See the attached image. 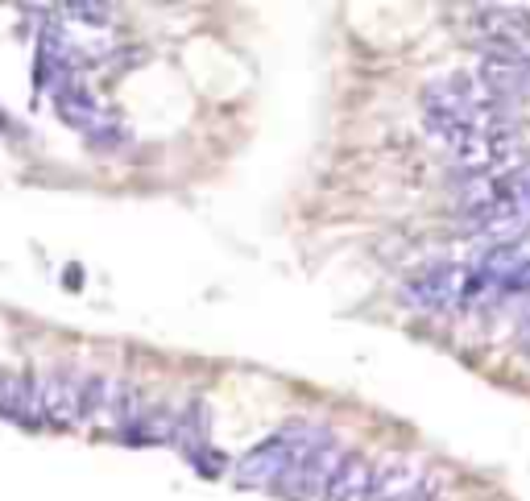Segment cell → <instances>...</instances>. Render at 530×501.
Here are the masks:
<instances>
[{
  "instance_id": "1",
  "label": "cell",
  "mask_w": 530,
  "mask_h": 501,
  "mask_svg": "<svg viewBox=\"0 0 530 501\" xmlns=\"http://www.w3.org/2000/svg\"><path fill=\"white\" fill-rule=\"evenodd\" d=\"M468 286H472V269L443 261V266H431L427 274L414 278L406 286V295L422 311H460V307H468Z\"/></svg>"
},
{
  "instance_id": "2",
  "label": "cell",
  "mask_w": 530,
  "mask_h": 501,
  "mask_svg": "<svg viewBox=\"0 0 530 501\" xmlns=\"http://www.w3.org/2000/svg\"><path fill=\"white\" fill-rule=\"evenodd\" d=\"M336 464H340V448H336V440H327V443H319V448H311L307 456H298V460L282 472V481H278L274 489H282V497H290V501H319L327 481H332Z\"/></svg>"
},
{
  "instance_id": "3",
  "label": "cell",
  "mask_w": 530,
  "mask_h": 501,
  "mask_svg": "<svg viewBox=\"0 0 530 501\" xmlns=\"http://www.w3.org/2000/svg\"><path fill=\"white\" fill-rule=\"evenodd\" d=\"M472 30L481 33V42L493 50V54H526V46H530V9H514V5L477 9Z\"/></svg>"
},
{
  "instance_id": "4",
  "label": "cell",
  "mask_w": 530,
  "mask_h": 501,
  "mask_svg": "<svg viewBox=\"0 0 530 501\" xmlns=\"http://www.w3.org/2000/svg\"><path fill=\"white\" fill-rule=\"evenodd\" d=\"M79 373L75 364H54V369H42L38 385H42V423L54 427H71L79 423Z\"/></svg>"
},
{
  "instance_id": "5",
  "label": "cell",
  "mask_w": 530,
  "mask_h": 501,
  "mask_svg": "<svg viewBox=\"0 0 530 501\" xmlns=\"http://www.w3.org/2000/svg\"><path fill=\"white\" fill-rule=\"evenodd\" d=\"M286 468H290V440H286V431H278V435H270V440H261L257 448H249V452L236 460V481L253 485V489H265V485L282 481Z\"/></svg>"
},
{
  "instance_id": "6",
  "label": "cell",
  "mask_w": 530,
  "mask_h": 501,
  "mask_svg": "<svg viewBox=\"0 0 530 501\" xmlns=\"http://www.w3.org/2000/svg\"><path fill=\"white\" fill-rule=\"evenodd\" d=\"M481 91L493 99H526L530 96V50L526 54H489L481 62Z\"/></svg>"
},
{
  "instance_id": "7",
  "label": "cell",
  "mask_w": 530,
  "mask_h": 501,
  "mask_svg": "<svg viewBox=\"0 0 530 501\" xmlns=\"http://www.w3.org/2000/svg\"><path fill=\"white\" fill-rule=\"evenodd\" d=\"M0 414L9 423H42L38 373H0Z\"/></svg>"
},
{
  "instance_id": "8",
  "label": "cell",
  "mask_w": 530,
  "mask_h": 501,
  "mask_svg": "<svg viewBox=\"0 0 530 501\" xmlns=\"http://www.w3.org/2000/svg\"><path fill=\"white\" fill-rule=\"evenodd\" d=\"M369 489H374V464L364 456H340L324 501H369Z\"/></svg>"
},
{
  "instance_id": "9",
  "label": "cell",
  "mask_w": 530,
  "mask_h": 501,
  "mask_svg": "<svg viewBox=\"0 0 530 501\" xmlns=\"http://www.w3.org/2000/svg\"><path fill=\"white\" fill-rule=\"evenodd\" d=\"M54 104H59V117L67 120V125L83 128V137H88V133H96V128L109 120L104 112H99L96 96H91L83 83H71L67 91H59V96H54Z\"/></svg>"
},
{
  "instance_id": "10",
  "label": "cell",
  "mask_w": 530,
  "mask_h": 501,
  "mask_svg": "<svg viewBox=\"0 0 530 501\" xmlns=\"http://www.w3.org/2000/svg\"><path fill=\"white\" fill-rule=\"evenodd\" d=\"M117 377L109 373H83L79 382V423H96L112 414V398H117Z\"/></svg>"
},
{
  "instance_id": "11",
  "label": "cell",
  "mask_w": 530,
  "mask_h": 501,
  "mask_svg": "<svg viewBox=\"0 0 530 501\" xmlns=\"http://www.w3.org/2000/svg\"><path fill=\"white\" fill-rule=\"evenodd\" d=\"M207 431H212L207 402H191L187 411L175 419V443H183V452H187V456L207 452Z\"/></svg>"
},
{
  "instance_id": "12",
  "label": "cell",
  "mask_w": 530,
  "mask_h": 501,
  "mask_svg": "<svg viewBox=\"0 0 530 501\" xmlns=\"http://www.w3.org/2000/svg\"><path fill=\"white\" fill-rule=\"evenodd\" d=\"M67 13H75L79 21H88V25H109L112 21V9L109 5H71Z\"/></svg>"
},
{
  "instance_id": "13",
  "label": "cell",
  "mask_w": 530,
  "mask_h": 501,
  "mask_svg": "<svg viewBox=\"0 0 530 501\" xmlns=\"http://www.w3.org/2000/svg\"><path fill=\"white\" fill-rule=\"evenodd\" d=\"M518 345H522V353H530V290L518 303Z\"/></svg>"
}]
</instances>
